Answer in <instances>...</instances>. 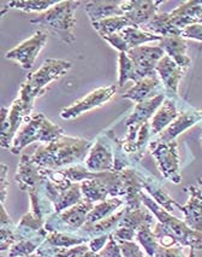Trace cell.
<instances>
[{"label":"cell","mask_w":202,"mask_h":257,"mask_svg":"<svg viewBox=\"0 0 202 257\" xmlns=\"http://www.w3.org/2000/svg\"><path fill=\"white\" fill-rule=\"evenodd\" d=\"M92 145L93 142L88 139L63 134L48 144L38 146L30 157L40 168L58 170L74 164H82Z\"/></svg>","instance_id":"6da1fadb"},{"label":"cell","mask_w":202,"mask_h":257,"mask_svg":"<svg viewBox=\"0 0 202 257\" xmlns=\"http://www.w3.org/2000/svg\"><path fill=\"white\" fill-rule=\"evenodd\" d=\"M142 204L144 205L158 220L154 234L159 245L165 247L174 246H188L190 249H202V232H198L186 226L183 220L171 215V213L159 207L147 193L142 192Z\"/></svg>","instance_id":"7a4b0ae2"},{"label":"cell","mask_w":202,"mask_h":257,"mask_svg":"<svg viewBox=\"0 0 202 257\" xmlns=\"http://www.w3.org/2000/svg\"><path fill=\"white\" fill-rule=\"evenodd\" d=\"M72 67V63L64 59L48 58L34 73L28 74L20 85L18 98L29 110L34 109L35 99L47 92L53 82L64 76Z\"/></svg>","instance_id":"3957f363"},{"label":"cell","mask_w":202,"mask_h":257,"mask_svg":"<svg viewBox=\"0 0 202 257\" xmlns=\"http://www.w3.org/2000/svg\"><path fill=\"white\" fill-rule=\"evenodd\" d=\"M81 2L76 0H63L53 5L44 13L38 14L30 19L32 25L42 26L54 34L59 40L70 45L75 43L76 35V11Z\"/></svg>","instance_id":"277c9868"},{"label":"cell","mask_w":202,"mask_h":257,"mask_svg":"<svg viewBox=\"0 0 202 257\" xmlns=\"http://www.w3.org/2000/svg\"><path fill=\"white\" fill-rule=\"evenodd\" d=\"M63 134V128L50 121L44 113H34L17 132L10 152L14 155H20V152H22L26 146L32 143L40 142L44 144H48Z\"/></svg>","instance_id":"5b68a950"},{"label":"cell","mask_w":202,"mask_h":257,"mask_svg":"<svg viewBox=\"0 0 202 257\" xmlns=\"http://www.w3.org/2000/svg\"><path fill=\"white\" fill-rule=\"evenodd\" d=\"M82 198L89 203H99L108 197L122 198L123 197V181L120 172L100 173L99 176L80 182Z\"/></svg>","instance_id":"8992f818"},{"label":"cell","mask_w":202,"mask_h":257,"mask_svg":"<svg viewBox=\"0 0 202 257\" xmlns=\"http://www.w3.org/2000/svg\"><path fill=\"white\" fill-rule=\"evenodd\" d=\"M93 207V203H89L82 198L81 202L60 213L48 215L44 220V228L47 233H75L87 222V216Z\"/></svg>","instance_id":"52a82bcc"},{"label":"cell","mask_w":202,"mask_h":257,"mask_svg":"<svg viewBox=\"0 0 202 257\" xmlns=\"http://www.w3.org/2000/svg\"><path fill=\"white\" fill-rule=\"evenodd\" d=\"M148 150L156 160V166L166 180L180 184V157L178 151V143L176 140L162 142V140L150 139Z\"/></svg>","instance_id":"ba28073f"},{"label":"cell","mask_w":202,"mask_h":257,"mask_svg":"<svg viewBox=\"0 0 202 257\" xmlns=\"http://www.w3.org/2000/svg\"><path fill=\"white\" fill-rule=\"evenodd\" d=\"M48 34L44 31H38L30 38L17 45L12 50L5 53V58L17 62L24 70H30L34 65L35 59L46 46Z\"/></svg>","instance_id":"9c48e42d"},{"label":"cell","mask_w":202,"mask_h":257,"mask_svg":"<svg viewBox=\"0 0 202 257\" xmlns=\"http://www.w3.org/2000/svg\"><path fill=\"white\" fill-rule=\"evenodd\" d=\"M177 105L180 110L177 118L162 133L154 137V139L162 140V142L176 140L178 136L202 121V109H195L180 98L177 99Z\"/></svg>","instance_id":"30bf717a"},{"label":"cell","mask_w":202,"mask_h":257,"mask_svg":"<svg viewBox=\"0 0 202 257\" xmlns=\"http://www.w3.org/2000/svg\"><path fill=\"white\" fill-rule=\"evenodd\" d=\"M83 166L92 173L114 172V149L108 133H102L93 143Z\"/></svg>","instance_id":"8fae6325"},{"label":"cell","mask_w":202,"mask_h":257,"mask_svg":"<svg viewBox=\"0 0 202 257\" xmlns=\"http://www.w3.org/2000/svg\"><path fill=\"white\" fill-rule=\"evenodd\" d=\"M116 93H117V86L116 85L94 89L84 98L75 101L72 105L64 107L60 112V117L63 119H74L78 117L89 110L102 106L104 104L111 100Z\"/></svg>","instance_id":"7c38bea8"},{"label":"cell","mask_w":202,"mask_h":257,"mask_svg":"<svg viewBox=\"0 0 202 257\" xmlns=\"http://www.w3.org/2000/svg\"><path fill=\"white\" fill-rule=\"evenodd\" d=\"M162 0H126L120 2V9L123 16L126 17L134 27L141 29L158 14Z\"/></svg>","instance_id":"4fadbf2b"},{"label":"cell","mask_w":202,"mask_h":257,"mask_svg":"<svg viewBox=\"0 0 202 257\" xmlns=\"http://www.w3.org/2000/svg\"><path fill=\"white\" fill-rule=\"evenodd\" d=\"M126 56L132 59L134 65L138 69V73L141 79L154 75L156 67L160 59L165 56V52L159 46H142L130 49L126 52Z\"/></svg>","instance_id":"5bb4252c"},{"label":"cell","mask_w":202,"mask_h":257,"mask_svg":"<svg viewBox=\"0 0 202 257\" xmlns=\"http://www.w3.org/2000/svg\"><path fill=\"white\" fill-rule=\"evenodd\" d=\"M132 168L138 170L142 181V187H144V190L147 191L148 196H150L159 207H162L164 210L168 211V213H172V211H174V208H176L177 202L166 192L164 185H162L160 180H158L153 174H150L147 169L144 168V167L141 166V163L136 164Z\"/></svg>","instance_id":"9a60e30c"},{"label":"cell","mask_w":202,"mask_h":257,"mask_svg":"<svg viewBox=\"0 0 202 257\" xmlns=\"http://www.w3.org/2000/svg\"><path fill=\"white\" fill-rule=\"evenodd\" d=\"M156 73L162 81L166 97L178 98V87L186 70L174 63L168 56H164L156 67Z\"/></svg>","instance_id":"2e32d148"},{"label":"cell","mask_w":202,"mask_h":257,"mask_svg":"<svg viewBox=\"0 0 202 257\" xmlns=\"http://www.w3.org/2000/svg\"><path fill=\"white\" fill-rule=\"evenodd\" d=\"M189 199L186 204L176 205L184 214V222L186 226L198 232H202V190L198 185L188 187Z\"/></svg>","instance_id":"e0dca14e"},{"label":"cell","mask_w":202,"mask_h":257,"mask_svg":"<svg viewBox=\"0 0 202 257\" xmlns=\"http://www.w3.org/2000/svg\"><path fill=\"white\" fill-rule=\"evenodd\" d=\"M122 181H123V197L124 205L126 209H138L144 207L141 201V195L144 192L142 181L138 170L135 168H126L120 172Z\"/></svg>","instance_id":"ac0fdd59"},{"label":"cell","mask_w":202,"mask_h":257,"mask_svg":"<svg viewBox=\"0 0 202 257\" xmlns=\"http://www.w3.org/2000/svg\"><path fill=\"white\" fill-rule=\"evenodd\" d=\"M44 179V169L36 166L32 161V157L29 154H22L20 161L17 167L14 180L18 185L20 191H29L32 190L40 184Z\"/></svg>","instance_id":"d6986e66"},{"label":"cell","mask_w":202,"mask_h":257,"mask_svg":"<svg viewBox=\"0 0 202 257\" xmlns=\"http://www.w3.org/2000/svg\"><path fill=\"white\" fill-rule=\"evenodd\" d=\"M124 211H126V205H123L120 209H118L116 213H114L110 216L105 217V219L96 221L93 223H87L86 222L78 231H76V234H78L80 237L87 239L89 241L90 239L100 237L104 234H111L118 227V223L123 216Z\"/></svg>","instance_id":"ffe728a7"},{"label":"cell","mask_w":202,"mask_h":257,"mask_svg":"<svg viewBox=\"0 0 202 257\" xmlns=\"http://www.w3.org/2000/svg\"><path fill=\"white\" fill-rule=\"evenodd\" d=\"M178 98H171L165 95V99L162 103V105L156 109L153 117L150 118V136L153 138L158 136L159 133H162L165 128H168L177 118L178 112H180L177 105Z\"/></svg>","instance_id":"44dd1931"},{"label":"cell","mask_w":202,"mask_h":257,"mask_svg":"<svg viewBox=\"0 0 202 257\" xmlns=\"http://www.w3.org/2000/svg\"><path fill=\"white\" fill-rule=\"evenodd\" d=\"M165 99V93H159L150 99L136 104L135 109L128 116L126 119V125L128 127H141L146 122H150V118L156 113V109L162 105Z\"/></svg>","instance_id":"7402d4cb"},{"label":"cell","mask_w":202,"mask_h":257,"mask_svg":"<svg viewBox=\"0 0 202 257\" xmlns=\"http://www.w3.org/2000/svg\"><path fill=\"white\" fill-rule=\"evenodd\" d=\"M160 91L164 93V87H162V81H160L159 76L156 74L152 76L144 77V79L138 80L135 82L132 87H130L126 91V93L123 94L124 99H129L135 101V103H142V101L150 99V98L154 97L152 95L154 92Z\"/></svg>","instance_id":"603a6c76"},{"label":"cell","mask_w":202,"mask_h":257,"mask_svg":"<svg viewBox=\"0 0 202 257\" xmlns=\"http://www.w3.org/2000/svg\"><path fill=\"white\" fill-rule=\"evenodd\" d=\"M158 46L165 52L166 56H168L178 67L182 69H188L192 64V59L186 55L188 50V44L186 40L182 37H168L162 38L159 41Z\"/></svg>","instance_id":"cb8c5ba5"},{"label":"cell","mask_w":202,"mask_h":257,"mask_svg":"<svg viewBox=\"0 0 202 257\" xmlns=\"http://www.w3.org/2000/svg\"><path fill=\"white\" fill-rule=\"evenodd\" d=\"M84 11L92 23L110 17L123 16L120 2H88L84 7Z\"/></svg>","instance_id":"d4e9b609"},{"label":"cell","mask_w":202,"mask_h":257,"mask_svg":"<svg viewBox=\"0 0 202 257\" xmlns=\"http://www.w3.org/2000/svg\"><path fill=\"white\" fill-rule=\"evenodd\" d=\"M154 215L148 210L147 208L141 207L138 209H130L126 208L123 216L118 223V227H124V228H130L134 231H138L140 227L150 225L152 226L154 223Z\"/></svg>","instance_id":"484cf974"},{"label":"cell","mask_w":202,"mask_h":257,"mask_svg":"<svg viewBox=\"0 0 202 257\" xmlns=\"http://www.w3.org/2000/svg\"><path fill=\"white\" fill-rule=\"evenodd\" d=\"M92 27H93L94 31L96 32L101 38H104L120 33L123 29L128 28V27H134V25L126 19V17L118 16L98 21V22H93L92 23Z\"/></svg>","instance_id":"4316f807"},{"label":"cell","mask_w":202,"mask_h":257,"mask_svg":"<svg viewBox=\"0 0 202 257\" xmlns=\"http://www.w3.org/2000/svg\"><path fill=\"white\" fill-rule=\"evenodd\" d=\"M124 205V201L122 198H110L105 199V201L99 202L98 204H94L93 209L89 211L87 216V223H93L96 221H100L105 217L110 216L118 209H120Z\"/></svg>","instance_id":"83f0119b"},{"label":"cell","mask_w":202,"mask_h":257,"mask_svg":"<svg viewBox=\"0 0 202 257\" xmlns=\"http://www.w3.org/2000/svg\"><path fill=\"white\" fill-rule=\"evenodd\" d=\"M122 38L126 43L128 49H135V47L142 46L144 44L152 43V41H160L162 38L158 35H154L152 33L144 32L142 29L136 28V27H128L120 32Z\"/></svg>","instance_id":"f1b7e54d"},{"label":"cell","mask_w":202,"mask_h":257,"mask_svg":"<svg viewBox=\"0 0 202 257\" xmlns=\"http://www.w3.org/2000/svg\"><path fill=\"white\" fill-rule=\"evenodd\" d=\"M87 239L80 237L76 233H62V232H54L48 233L46 237V240L44 244L50 245V246L54 247H72L77 246L81 244H87Z\"/></svg>","instance_id":"f546056e"},{"label":"cell","mask_w":202,"mask_h":257,"mask_svg":"<svg viewBox=\"0 0 202 257\" xmlns=\"http://www.w3.org/2000/svg\"><path fill=\"white\" fill-rule=\"evenodd\" d=\"M118 86L120 87H123L124 85L128 81H138L141 80L140 77L138 69L134 65L132 59L126 56V53H120V57H118Z\"/></svg>","instance_id":"4dcf8cb0"},{"label":"cell","mask_w":202,"mask_h":257,"mask_svg":"<svg viewBox=\"0 0 202 257\" xmlns=\"http://www.w3.org/2000/svg\"><path fill=\"white\" fill-rule=\"evenodd\" d=\"M58 3L57 0H14V2L8 3V8L16 9V10L24 11V13L41 14Z\"/></svg>","instance_id":"1f68e13d"},{"label":"cell","mask_w":202,"mask_h":257,"mask_svg":"<svg viewBox=\"0 0 202 257\" xmlns=\"http://www.w3.org/2000/svg\"><path fill=\"white\" fill-rule=\"evenodd\" d=\"M46 239L34 238V239H22L17 240L8 252V257H28L36 252V250L41 246V244Z\"/></svg>","instance_id":"d6a6232c"},{"label":"cell","mask_w":202,"mask_h":257,"mask_svg":"<svg viewBox=\"0 0 202 257\" xmlns=\"http://www.w3.org/2000/svg\"><path fill=\"white\" fill-rule=\"evenodd\" d=\"M16 134L8 121V107H0V148L10 150Z\"/></svg>","instance_id":"836d02e7"},{"label":"cell","mask_w":202,"mask_h":257,"mask_svg":"<svg viewBox=\"0 0 202 257\" xmlns=\"http://www.w3.org/2000/svg\"><path fill=\"white\" fill-rule=\"evenodd\" d=\"M135 238L138 239V244L144 247L146 255L148 257H154L156 255V250L159 247V243L156 240V234L152 231L150 225H146L140 227V228L136 231Z\"/></svg>","instance_id":"e575fe53"},{"label":"cell","mask_w":202,"mask_h":257,"mask_svg":"<svg viewBox=\"0 0 202 257\" xmlns=\"http://www.w3.org/2000/svg\"><path fill=\"white\" fill-rule=\"evenodd\" d=\"M14 243L16 237L14 233V226L0 227V252L8 251Z\"/></svg>","instance_id":"d590c367"},{"label":"cell","mask_w":202,"mask_h":257,"mask_svg":"<svg viewBox=\"0 0 202 257\" xmlns=\"http://www.w3.org/2000/svg\"><path fill=\"white\" fill-rule=\"evenodd\" d=\"M118 245H120L122 257H148L135 241H120Z\"/></svg>","instance_id":"8d00e7d4"},{"label":"cell","mask_w":202,"mask_h":257,"mask_svg":"<svg viewBox=\"0 0 202 257\" xmlns=\"http://www.w3.org/2000/svg\"><path fill=\"white\" fill-rule=\"evenodd\" d=\"M99 255L101 257H122L120 245H118L111 234H110L108 243L102 247V250L100 251Z\"/></svg>","instance_id":"74e56055"},{"label":"cell","mask_w":202,"mask_h":257,"mask_svg":"<svg viewBox=\"0 0 202 257\" xmlns=\"http://www.w3.org/2000/svg\"><path fill=\"white\" fill-rule=\"evenodd\" d=\"M8 167L6 164L0 163V202L4 203L8 197V187L10 185V181L8 179Z\"/></svg>","instance_id":"f35d334b"},{"label":"cell","mask_w":202,"mask_h":257,"mask_svg":"<svg viewBox=\"0 0 202 257\" xmlns=\"http://www.w3.org/2000/svg\"><path fill=\"white\" fill-rule=\"evenodd\" d=\"M154 257H186V253H184L183 246L174 245V246L165 247V246H162V245H159L158 250H156Z\"/></svg>","instance_id":"ab89813d"},{"label":"cell","mask_w":202,"mask_h":257,"mask_svg":"<svg viewBox=\"0 0 202 257\" xmlns=\"http://www.w3.org/2000/svg\"><path fill=\"white\" fill-rule=\"evenodd\" d=\"M111 235L117 243L120 241H134L135 239L136 232L134 229L130 228H124V227H117L114 232L111 233Z\"/></svg>","instance_id":"60d3db41"},{"label":"cell","mask_w":202,"mask_h":257,"mask_svg":"<svg viewBox=\"0 0 202 257\" xmlns=\"http://www.w3.org/2000/svg\"><path fill=\"white\" fill-rule=\"evenodd\" d=\"M104 40L108 41V43L111 45L114 49L120 51V53H126L129 49H128L126 43L124 41V39L122 38L120 33H117V34L108 35V37H104Z\"/></svg>","instance_id":"b9f144b4"},{"label":"cell","mask_w":202,"mask_h":257,"mask_svg":"<svg viewBox=\"0 0 202 257\" xmlns=\"http://www.w3.org/2000/svg\"><path fill=\"white\" fill-rule=\"evenodd\" d=\"M180 37L186 39H192L202 43V25H190L182 31Z\"/></svg>","instance_id":"7bdbcfd3"},{"label":"cell","mask_w":202,"mask_h":257,"mask_svg":"<svg viewBox=\"0 0 202 257\" xmlns=\"http://www.w3.org/2000/svg\"><path fill=\"white\" fill-rule=\"evenodd\" d=\"M108 237L110 234H104V235H100V237L90 239V240L87 243L89 251H92V252H95V253H99L100 251L102 250V247L105 246L106 243H108Z\"/></svg>","instance_id":"ee69618b"},{"label":"cell","mask_w":202,"mask_h":257,"mask_svg":"<svg viewBox=\"0 0 202 257\" xmlns=\"http://www.w3.org/2000/svg\"><path fill=\"white\" fill-rule=\"evenodd\" d=\"M6 226H14L12 220L8 216V211L5 210L4 203L0 202V227H6Z\"/></svg>","instance_id":"f6af8a7d"},{"label":"cell","mask_w":202,"mask_h":257,"mask_svg":"<svg viewBox=\"0 0 202 257\" xmlns=\"http://www.w3.org/2000/svg\"><path fill=\"white\" fill-rule=\"evenodd\" d=\"M80 257H101L99 253H95V252H92V251H87L86 253H83Z\"/></svg>","instance_id":"bcb514c9"},{"label":"cell","mask_w":202,"mask_h":257,"mask_svg":"<svg viewBox=\"0 0 202 257\" xmlns=\"http://www.w3.org/2000/svg\"><path fill=\"white\" fill-rule=\"evenodd\" d=\"M8 7L2 8V9H0V20H2V17H4L5 15L8 14Z\"/></svg>","instance_id":"7dc6e473"},{"label":"cell","mask_w":202,"mask_h":257,"mask_svg":"<svg viewBox=\"0 0 202 257\" xmlns=\"http://www.w3.org/2000/svg\"><path fill=\"white\" fill-rule=\"evenodd\" d=\"M188 257H195V250L194 249H190Z\"/></svg>","instance_id":"c3c4849f"},{"label":"cell","mask_w":202,"mask_h":257,"mask_svg":"<svg viewBox=\"0 0 202 257\" xmlns=\"http://www.w3.org/2000/svg\"><path fill=\"white\" fill-rule=\"evenodd\" d=\"M28 257H40V255H38V252H34L32 253V255H30V256H28Z\"/></svg>","instance_id":"681fc988"},{"label":"cell","mask_w":202,"mask_h":257,"mask_svg":"<svg viewBox=\"0 0 202 257\" xmlns=\"http://www.w3.org/2000/svg\"><path fill=\"white\" fill-rule=\"evenodd\" d=\"M200 139H201V144H202V134H201V137H200Z\"/></svg>","instance_id":"f907efd6"}]
</instances>
